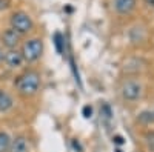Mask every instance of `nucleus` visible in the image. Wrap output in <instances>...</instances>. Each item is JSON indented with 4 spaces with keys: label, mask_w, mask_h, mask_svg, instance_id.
I'll return each instance as SVG.
<instances>
[{
    "label": "nucleus",
    "mask_w": 154,
    "mask_h": 152,
    "mask_svg": "<svg viewBox=\"0 0 154 152\" xmlns=\"http://www.w3.org/2000/svg\"><path fill=\"white\" fill-rule=\"evenodd\" d=\"M82 115H83L85 118H89V117L93 115V108L89 106V105L83 106V109H82Z\"/></svg>",
    "instance_id": "obj_14"
},
{
    "label": "nucleus",
    "mask_w": 154,
    "mask_h": 152,
    "mask_svg": "<svg viewBox=\"0 0 154 152\" xmlns=\"http://www.w3.org/2000/svg\"><path fill=\"white\" fill-rule=\"evenodd\" d=\"M12 106H14V100H12V97L6 91L0 89V112H6Z\"/></svg>",
    "instance_id": "obj_9"
},
{
    "label": "nucleus",
    "mask_w": 154,
    "mask_h": 152,
    "mask_svg": "<svg viewBox=\"0 0 154 152\" xmlns=\"http://www.w3.org/2000/svg\"><path fill=\"white\" fill-rule=\"evenodd\" d=\"M8 152H29V143L26 140V137L17 135L16 138H12Z\"/></svg>",
    "instance_id": "obj_7"
},
{
    "label": "nucleus",
    "mask_w": 154,
    "mask_h": 152,
    "mask_svg": "<svg viewBox=\"0 0 154 152\" xmlns=\"http://www.w3.org/2000/svg\"><path fill=\"white\" fill-rule=\"evenodd\" d=\"M143 2H145V5H146V6L154 8V0H143Z\"/></svg>",
    "instance_id": "obj_17"
},
{
    "label": "nucleus",
    "mask_w": 154,
    "mask_h": 152,
    "mask_svg": "<svg viewBox=\"0 0 154 152\" xmlns=\"http://www.w3.org/2000/svg\"><path fill=\"white\" fill-rule=\"evenodd\" d=\"M9 23H11V28L16 29L17 32H20L22 35L31 32L34 28V22H32L31 16L26 14V12H23V11L14 12L9 19Z\"/></svg>",
    "instance_id": "obj_3"
},
{
    "label": "nucleus",
    "mask_w": 154,
    "mask_h": 152,
    "mask_svg": "<svg viewBox=\"0 0 154 152\" xmlns=\"http://www.w3.org/2000/svg\"><path fill=\"white\" fill-rule=\"evenodd\" d=\"M5 60V51L2 49V48H0V63H2Z\"/></svg>",
    "instance_id": "obj_18"
},
{
    "label": "nucleus",
    "mask_w": 154,
    "mask_h": 152,
    "mask_svg": "<svg viewBox=\"0 0 154 152\" xmlns=\"http://www.w3.org/2000/svg\"><path fill=\"white\" fill-rule=\"evenodd\" d=\"M137 121L142 124H152L154 123V112L152 111H143L137 115Z\"/></svg>",
    "instance_id": "obj_10"
},
{
    "label": "nucleus",
    "mask_w": 154,
    "mask_h": 152,
    "mask_svg": "<svg viewBox=\"0 0 154 152\" xmlns=\"http://www.w3.org/2000/svg\"><path fill=\"white\" fill-rule=\"evenodd\" d=\"M112 143H116V145H123L125 140H123V137H120V135H114V137H112Z\"/></svg>",
    "instance_id": "obj_15"
},
{
    "label": "nucleus",
    "mask_w": 154,
    "mask_h": 152,
    "mask_svg": "<svg viewBox=\"0 0 154 152\" xmlns=\"http://www.w3.org/2000/svg\"><path fill=\"white\" fill-rule=\"evenodd\" d=\"M145 145L149 152H154V131H148L145 134Z\"/></svg>",
    "instance_id": "obj_12"
},
{
    "label": "nucleus",
    "mask_w": 154,
    "mask_h": 152,
    "mask_svg": "<svg viewBox=\"0 0 154 152\" xmlns=\"http://www.w3.org/2000/svg\"><path fill=\"white\" fill-rule=\"evenodd\" d=\"M137 0H114V9L122 16H126L134 11Z\"/></svg>",
    "instance_id": "obj_8"
},
{
    "label": "nucleus",
    "mask_w": 154,
    "mask_h": 152,
    "mask_svg": "<svg viewBox=\"0 0 154 152\" xmlns=\"http://www.w3.org/2000/svg\"><path fill=\"white\" fill-rule=\"evenodd\" d=\"M11 140H12V138L6 132L0 131V152H8L9 145H11Z\"/></svg>",
    "instance_id": "obj_11"
},
{
    "label": "nucleus",
    "mask_w": 154,
    "mask_h": 152,
    "mask_svg": "<svg viewBox=\"0 0 154 152\" xmlns=\"http://www.w3.org/2000/svg\"><path fill=\"white\" fill-rule=\"evenodd\" d=\"M152 112H154V109H152Z\"/></svg>",
    "instance_id": "obj_19"
},
{
    "label": "nucleus",
    "mask_w": 154,
    "mask_h": 152,
    "mask_svg": "<svg viewBox=\"0 0 154 152\" xmlns=\"http://www.w3.org/2000/svg\"><path fill=\"white\" fill-rule=\"evenodd\" d=\"M8 6V0H0V9H5Z\"/></svg>",
    "instance_id": "obj_16"
},
{
    "label": "nucleus",
    "mask_w": 154,
    "mask_h": 152,
    "mask_svg": "<svg viewBox=\"0 0 154 152\" xmlns=\"http://www.w3.org/2000/svg\"><path fill=\"white\" fill-rule=\"evenodd\" d=\"M3 61L6 63L8 68L14 69V68H20L23 65L25 58H23L20 51H17V49H8V52H5V60Z\"/></svg>",
    "instance_id": "obj_6"
},
{
    "label": "nucleus",
    "mask_w": 154,
    "mask_h": 152,
    "mask_svg": "<svg viewBox=\"0 0 154 152\" xmlns=\"http://www.w3.org/2000/svg\"><path fill=\"white\" fill-rule=\"evenodd\" d=\"M40 74L35 71H26L22 75H19L16 80V88L20 95L23 97H31L37 94L38 88H40Z\"/></svg>",
    "instance_id": "obj_1"
},
{
    "label": "nucleus",
    "mask_w": 154,
    "mask_h": 152,
    "mask_svg": "<svg viewBox=\"0 0 154 152\" xmlns=\"http://www.w3.org/2000/svg\"><path fill=\"white\" fill-rule=\"evenodd\" d=\"M54 43H56V48H57V52H63V35L60 32L54 34Z\"/></svg>",
    "instance_id": "obj_13"
},
{
    "label": "nucleus",
    "mask_w": 154,
    "mask_h": 152,
    "mask_svg": "<svg viewBox=\"0 0 154 152\" xmlns=\"http://www.w3.org/2000/svg\"><path fill=\"white\" fill-rule=\"evenodd\" d=\"M142 91H143L142 85L136 80H128L120 88V94H122L123 100H126V101H137L142 97Z\"/></svg>",
    "instance_id": "obj_4"
},
{
    "label": "nucleus",
    "mask_w": 154,
    "mask_h": 152,
    "mask_svg": "<svg viewBox=\"0 0 154 152\" xmlns=\"http://www.w3.org/2000/svg\"><path fill=\"white\" fill-rule=\"evenodd\" d=\"M20 52H22L25 61H28V63L37 61L43 54V42H42V39H29V40H26L22 45Z\"/></svg>",
    "instance_id": "obj_2"
},
{
    "label": "nucleus",
    "mask_w": 154,
    "mask_h": 152,
    "mask_svg": "<svg viewBox=\"0 0 154 152\" xmlns=\"http://www.w3.org/2000/svg\"><path fill=\"white\" fill-rule=\"evenodd\" d=\"M22 42V34L17 32L16 29L8 28L6 31H3L2 34V45L8 49H16Z\"/></svg>",
    "instance_id": "obj_5"
}]
</instances>
